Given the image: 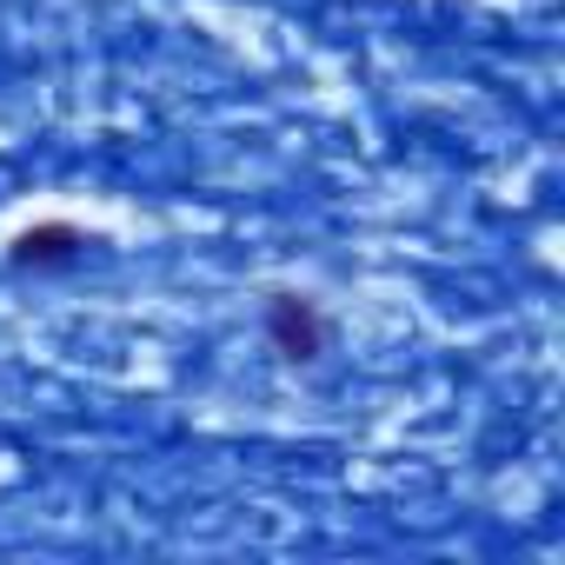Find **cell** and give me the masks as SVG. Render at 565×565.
I'll return each instance as SVG.
<instances>
[{
    "label": "cell",
    "instance_id": "cell-2",
    "mask_svg": "<svg viewBox=\"0 0 565 565\" xmlns=\"http://www.w3.org/2000/svg\"><path fill=\"white\" fill-rule=\"evenodd\" d=\"M87 246H94V233H81L74 220H34V226H21L8 239V266H21V273H61L74 259H87Z\"/></svg>",
    "mask_w": 565,
    "mask_h": 565
},
{
    "label": "cell",
    "instance_id": "cell-1",
    "mask_svg": "<svg viewBox=\"0 0 565 565\" xmlns=\"http://www.w3.org/2000/svg\"><path fill=\"white\" fill-rule=\"evenodd\" d=\"M259 333L266 347L287 360V366H320L333 353V320L313 294H294V287H273L266 307H259Z\"/></svg>",
    "mask_w": 565,
    "mask_h": 565
}]
</instances>
